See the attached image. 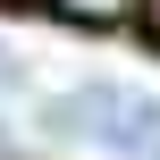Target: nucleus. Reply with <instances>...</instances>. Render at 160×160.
<instances>
[{
  "instance_id": "1",
  "label": "nucleus",
  "mask_w": 160,
  "mask_h": 160,
  "mask_svg": "<svg viewBox=\"0 0 160 160\" xmlns=\"http://www.w3.org/2000/svg\"><path fill=\"white\" fill-rule=\"evenodd\" d=\"M42 127H51V135H68V143H93V152L143 160V143L160 135V101H143L135 84L93 76V84H76V93H59V101L42 110Z\"/></svg>"
},
{
  "instance_id": "2",
  "label": "nucleus",
  "mask_w": 160,
  "mask_h": 160,
  "mask_svg": "<svg viewBox=\"0 0 160 160\" xmlns=\"http://www.w3.org/2000/svg\"><path fill=\"white\" fill-rule=\"evenodd\" d=\"M0 93H34V59L17 42H0Z\"/></svg>"
},
{
  "instance_id": "3",
  "label": "nucleus",
  "mask_w": 160,
  "mask_h": 160,
  "mask_svg": "<svg viewBox=\"0 0 160 160\" xmlns=\"http://www.w3.org/2000/svg\"><path fill=\"white\" fill-rule=\"evenodd\" d=\"M68 17H118V8H135V0H59Z\"/></svg>"
},
{
  "instance_id": "4",
  "label": "nucleus",
  "mask_w": 160,
  "mask_h": 160,
  "mask_svg": "<svg viewBox=\"0 0 160 160\" xmlns=\"http://www.w3.org/2000/svg\"><path fill=\"white\" fill-rule=\"evenodd\" d=\"M143 160H160V135H152V143H143Z\"/></svg>"
},
{
  "instance_id": "5",
  "label": "nucleus",
  "mask_w": 160,
  "mask_h": 160,
  "mask_svg": "<svg viewBox=\"0 0 160 160\" xmlns=\"http://www.w3.org/2000/svg\"><path fill=\"white\" fill-rule=\"evenodd\" d=\"M152 34H160V0H152Z\"/></svg>"
}]
</instances>
